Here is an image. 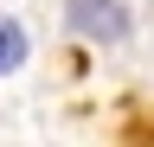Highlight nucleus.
<instances>
[{
    "instance_id": "nucleus-1",
    "label": "nucleus",
    "mask_w": 154,
    "mask_h": 147,
    "mask_svg": "<svg viewBox=\"0 0 154 147\" xmlns=\"http://www.w3.org/2000/svg\"><path fill=\"white\" fill-rule=\"evenodd\" d=\"M71 26L84 32V39H96V45H122L128 39V7L122 0H71Z\"/></svg>"
},
{
    "instance_id": "nucleus-2",
    "label": "nucleus",
    "mask_w": 154,
    "mask_h": 147,
    "mask_svg": "<svg viewBox=\"0 0 154 147\" xmlns=\"http://www.w3.org/2000/svg\"><path fill=\"white\" fill-rule=\"evenodd\" d=\"M19 58H26V39H19V26H13V19H0V70H13Z\"/></svg>"
}]
</instances>
